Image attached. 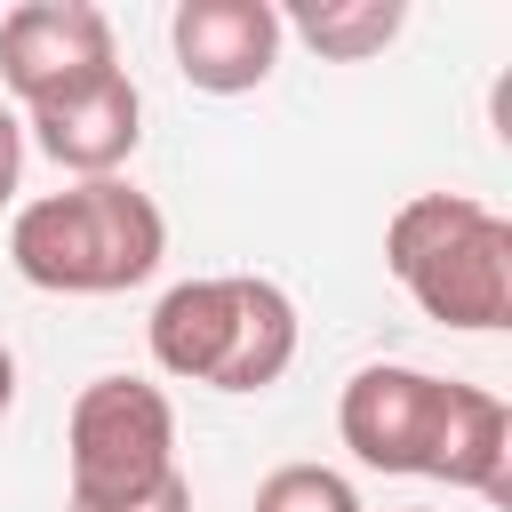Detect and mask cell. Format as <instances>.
<instances>
[{
  "instance_id": "6da1fadb",
  "label": "cell",
  "mask_w": 512,
  "mask_h": 512,
  "mask_svg": "<svg viewBox=\"0 0 512 512\" xmlns=\"http://www.w3.org/2000/svg\"><path fill=\"white\" fill-rule=\"evenodd\" d=\"M160 256H168V216L128 176L40 192L8 224V264L40 296H120V288H144Z\"/></svg>"
},
{
  "instance_id": "7a4b0ae2",
  "label": "cell",
  "mask_w": 512,
  "mask_h": 512,
  "mask_svg": "<svg viewBox=\"0 0 512 512\" xmlns=\"http://www.w3.org/2000/svg\"><path fill=\"white\" fill-rule=\"evenodd\" d=\"M152 368L208 392H272L296 368V296L264 272L176 280L144 320Z\"/></svg>"
},
{
  "instance_id": "3957f363",
  "label": "cell",
  "mask_w": 512,
  "mask_h": 512,
  "mask_svg": "<svg viewBox=\"0 0 512 512\" xmlns=\"http://www.w3.org/2000/svg\"><path fill=\"white\" fill-rule=\"evenodd\" d=\"M384 272L440 328L488 336L512 320V224L472 192H416L384 224Z\"/></svg>"
},
{
  "instance_id": "277c9868",
  "label": "cell",
  "mask_w": 512,
  "mask_h": 512,
  "mask_svg": "<svg viewBox=\"0 0 512 512\" xmlns=\"http://www.w3.org/2000/svg\"><path fill=\"white\" fill-rule=\"evenodd\" d=\"M64 464L72 496L64 512H112L176 480V408L152 376H88L64 416Z\"/></svg>"
},
{
  "instance_id": "5b68a950",
  "label": "cell",
  "mask_w": 512,
  "mask_h": 512,
  "mask_svg": "<svg viewBox=\"0 0 512 512\" xmlns=\"http://www.w3.org/2000/svg\"><path fill=\"white\" fill-rule=\"evenodd\" d=\"M120 72L112 56V16L88 8V0H24L0 16V88H8V112H40L88 80Z\"/></svg>"
},
{
  "instance_id": "8992f818",
  "label": "cell",
  "mask_w": 512,
  "mask_h": 512,
  "mask_svg": "<svg viewBox=\"0 0 512 512\" xmlns=\"http://www.w3.org/2000/svg\"><path fill=\"white\" fill-rule=\"evenodd\" d=\"M440 408H448V376L408 368V360H368V368H352V384L336 400V432L368 472H424Z\"/></svg>"
},
{
  "instance_id": "52a82bcc",
  "label": "cell",
  "mask_w": 512,
  "mask_h": 512,
  "mask_svg": "<svg viewBox=\"0 0 512 512\" xmlns=\"http://www.w3.org/2000/svg\"><path fill=\"white\" fill-rule=\"evenodd\" d=\"M280 8L272 0H176L168 56L200 96H248L280 64Z\"/></svg>"
},
{
  "instance_id": "ba28073f",
  "label": "cell",
  "mask_w": 512,
  "mask_h": 512,
  "mask_svg": "<svg viewBox=\"0 0 512 512\" xmlns=\"http://www.w3.org/2000/svg\"><path fill=\"white\" fill-rule=\"evenodd\" d=\"M24 144H40L72 184H96V176H120L128 152L144 144V96L128 72H104L40 112H24Z\"/></svg>"
},
{
  "instance_id": "9c48e42d",
  "label": "cell",
  "mask_w": 512,
  "mask_h": 512,
  "mask_svg": "<svg viewBox=\"0 0 512 512\" xmlns=\"http://www.w3.org/2000/svg\"><path fill=\"white\" fill-rule=\"evenodd\" d=\"M424 480L472 488L480 504H512V408L488 384H456L448 376V408H440Z\"/></svg>"
},
{
  "instance_id": "30bf717a",
  "label": "cell",
  "mask_w": 512,
  "mask_h": 512,
  "mask_svg": "<svg viewBox=\"0 0 512 512\" xmlns=\"http://www.w3.org/2000/svg\"><path fill=\"white\" fill-rule=\"evenodd\" d=\"M400 24H408L400 0H320V8L280 16V32H296V40H304L312 56H328V64H368V56H384V48L400 40Z\"/></svg>"
},
{
  "instance_id": "8fae6325",
  "label": "cell",
  "mask_w": 512,
  "mask_h": 512,
  "mask_svg": "<svg viewBox=\"0 0 512 512\" xmlns=\"http://www.w3.org/2000/svg\"><path fill=\"white\" fill-rule=\"evenodd\" d=\"M248 512H360V488L336 464H280V472L256 480Z\"/></svg>"
},
{
  "instance_id": "7c38bea8",
  "label": "cell",
  "mask_w": 512,
  "mask_h": 512,
  "mask_svg": "<svg viewBox=\"0 0 512 512\" xmlns=\"http://www.w3.org/2000/svg\"><path fill=\"white\" fill-rule=\"evenodd\" d=\"M16 184H24V120H16L8 96H0V208L16 200Z\"/></svg>"
},
{
  "instance_id": "4fadbf2b",
  "label": "cell",
  "mask_w": 512,
  "mask_h": 512,
  "mask_svg": "<svg viewBox=\"0 0 512 512\" xmlns=\"http://www.w3.org/2000/svg\"><path fill=\"white\" fill-rule=\"evenodd\" d=\"M112 512H192V480L176 472V480H160L152 496H136V504H112Z\"/></svg>"
},
{
  "instance_id": "5bb4252c",
  "label": "cell",
  "mask_w": 512,
  "mask_h": 512,
  "mask_svg": "<svg viewBox=\"0 0 512 512\" xmlns=\"http://www.w3.org/2000/svg\"><path fill=\"white\" fill-rule=\"evenodd\" d=\"M8 408H16V352L0 344V416H8Z\"/></svg>"
}]
</instances>
